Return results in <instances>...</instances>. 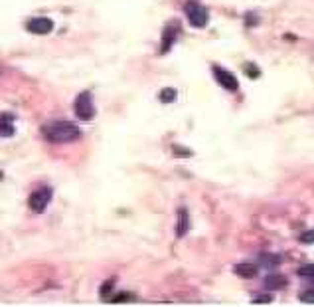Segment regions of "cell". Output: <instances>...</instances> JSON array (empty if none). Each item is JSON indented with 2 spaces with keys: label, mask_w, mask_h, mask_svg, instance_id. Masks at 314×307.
<instances>
[{
  "label": "cell",
  "mask_w": 314,
  "mask_h": 307,
  "mask_svg": "<svg viewBox=\"0 0 314 307\" xmlns=\"http://www.w3.org/2000/svg\"><path fill=\"white\" fill-rule=\"evenodd\" d=\"M52 196H54V193H52L50 186H41V188L34 190V193L30 195V198H28V206L34 210V212H44L46 206L50 204Z\"/></svg>",
  "instance_id": "4"
},
{
  "label": "cell",
  "mask_w": 314,
  "mask_h": 307,
  "mask_svg": "<svg viewBox=\"0 0 314 307\" xmlns=\"http://www.w3.org/2000/svg\"><path fill=\"white\" fill-rule=\"evenodd\" d=\"M233 272H235V276H239V278H245V279H253L257 276V265L253 264H237L233 267Z\"/></svg>",
  "instance_id": "8"
},
{
  "label": "cell",
  "mask_w": 314,
  "mask_h": 307,
  "mask_svg": "<svg viewBox=\"0 0 314 307\" xmlns=\"http://www.w3.org/2000/svg\"><path fill=\"white\" fill-rule=\"evenodd\" d=\"M158 99H160L162 103H172V101H176V89L164 87L162 91H160V95H158Z\"/></svg>",
  "instance_id": "12"
},
{
  "label": "cell",
  "mask_w": 314,
  "mask_h": 307,
  "mask_svg": "<svg viewBox=\"0 0 314 307\" xmlns=\"http://www.w3.org/2000/svg\"><path fill=\"white\" fill-rule=\"evenodd\" d=\"M176 26H166L164 28V34H162V44H160V54H166L170 48H172V44L176 40Z\"/></svg>",
  "instance_id": "7"
},
{
  "label": "cell",
  "mask_w": 314,
  "mask_h": 307,
  "mask_svg": "<svg viewBox=\"0 0 314 307\" xmlns=\"http://www.w3.org/2000/svg\"><path fill=\"white\" fill-rule=\"evenodd\" d=\"M12 135H14L12 115L4 113V115H0V137H12Z\"/></svg>",
  "instance_id": "10"
},
{
  "label": "cell",
  "mask_w": 314,
  "mask_h": 307,
  "mask_svg": "<svg viewBox=\"0 0 314 307\" xmlns=\"http://www.w3.org/2000/svg\"><path fill=\"white\" fill-rule=\"evenodd\" d=\"M271 301H273V295H271V293H261V295H255V297H253L251 303H255V305H265V303H271Z\"/></svg>",
  "instance_id": "13"
},
{
  "label": "cell",
  "mask_w": 314,
  "mask_h": 307,
  "mask_svg": "<svg viewBox=\"0 0 314 307\" xmlns=\"http://www.w3.org/2000/svg\"><path fill=\"white\" fill-rule=\"evenodd\" d=\"M73 109H75V115L81 119V121H91L93 115H95V107H93V101H91V95L87 91L79 93L75 98V103H73Z\"/></svg>",
  "instance_id": "2"
},
{
  "label": "cell",
  "mask_w": 314,
  "mask_h": 307,
  "mask_svg": "<svg viewBox=\"0 0 314 307\" xmlns=\"http://www.w3.org/2000/svg\"><path fill=\"white\" fill-rule=\"evenodd\" d=\"M109 290H113V283H111V281L103 283V290H101V297H107V292H109Z\"/></svg>",
  "instance_id": "20"
},
{
  "label": "cell",
  "mask_w": 314,
  "mask_h": 307,
  "mask_svg": "<svg viewBox=\"0 0 314 307\" xmlns=\"http://www.w3.org/2000/svg\"><path fill=\"white\" fill-rule=\"evenodd\" d=\"M212 71H214L216 82H218L221 87H225L227 91H237V89H239V82H237V78L233 75L232 71L223 70V68H219V66H214Z\"/></svg>",
  "instance_id": "5"
},
{
  "label": "cell",
  "mask_w": 314,
  "mask_h": 307,
  "mask_svg": "<svg viewBox=\"0 0 314 307\" xmlns=\"http://www.w3.org/2000/svg\"><path fill=\"white\" fill-rule=\"evenodd\" d=\"M265 285H267L269 290H281V287L287 285V278L281 276V274H269L267 279H265Z\"/></svg>",
  "instance_id": "11"
},
{
  "label": "cell",
  "mask_w": 314,
  "mask_h": 307,
  "mask_svg": "<svg viewBox=\"0 0 314 307\" xmlns=\"http://www.w3.org/2000/svg\"><path fill=\"white\" fill-rule=\"evenodd\" d=\"M44 137L50 143H69L81 137L79 127H75L69 121H52L48 125H44Z\"/></svg>",
  "instance_id": "1"
},
{
  "label": "cell",
  "mask_w": 314,
  "mask_h": 307,
  "mask_svg": "<svg viewBox=\"0 0 314 307\" xmlns=\"http://www.w3.org/2000/svg\"><path fill=\"white\" fill-rule=\"evenodd\" d=\"M188 226H190L188 212H186V208H180V210H178V228H176L178 238L186 236V232H188Z\"/></svg>",
  "instance_id": "9"
},
{
  "label": "cell",
  "mask_w": 314,
  "mask_h": 307,
  "mask_svg": "<svg viewBox=\"0 0 314 307\" xmlns=\"http://www.w3.org/2000/svg\"><path fill=\"white\" fill-rule=\"evenodd\" d=\"M301 240L302 244H314V230H308V232H304V234H301Z\"/></svg>",
  "instance_id": "18"
},
{
  "label": "cell",
  "mask_w": 314,
  "mask_h": 307,
  "mask_svg": "<svg viewBox=\"0 0 314 307\" xmlns=\"http://www.w3.org/2000/svg\"><path fill=\"white\" fill-rule=\"evenodd\" d=\"M245 73L249 78H259L261 75V70L257 66H253V64H245Z\"/></svg>",
  "instance_id": "16"
},
{
  "label": "cell",
  "mask_w": 314,
  "mask_h": 307,
  "mask_svg": "<svg viewBox=\"0 0 314 307\" xmlns=\"http://www.w3.org/2000/svg\"><path fill=\"white\" fill-rule=\"evenodd\" d=\"M26 28L32 32V34H38V36H44V34H50L54 30V20L46 18V16H36L32 18L26 24Z\"/></svg>",
  "instance_id": "6"
},
{
  "label": "cell",
  "mask_w": 314,
  "mask_h": 307,
  "mask_svg": "<svg viewBox=\"0 0 314 307\" xmlns=\"http://www.w3.org/2000/svg\"><path fill=\"white\" fill-rule=\"evenodd\" d=\"M124 299H131V295H129V293H119V295L111 297V301H113V303H123Z\"/></svg>",
  "instance_id": "19"
},
{
  "label": "cell",
  "mask_w": 314,
  "mask_h": 307,
  "mask_svg": "<svg viewBox=\"0 0 314 307\" xmlns=\"http://www.w3.org/2000/svg\"><path fill=\"white\" fill-rule=\"evenodd\" d=\"M299 276H301V278L314 279V264H308V265H304V267H301V270H299Z\"/></svg>",
  "instance_id": "15"
},
{
  "label": "cell",
  "mask_w": 314,
  "mask_h": 307,
  "mask_svg": "<svg viewBox=\"0 0 314 307\" xmlns=\"http://www.w3.org/2000/svg\"><path fill=\"white\" fill-rule=\"evenodd\" d=\"M261 262L265 265H275L281 262V258H279V256H265V254H263V256H261Z\"/></svg>",
  "instance_id": "17"
},
{
  "label": "cell",
  "mask_w": 314,
  "mask_h": 307,
  "mask_svg": "<svg viewBox=\"0 0 314 307\" xmlns=\"http://www.w3.org/2000/svg\"><path fill=\"white\" fill-rule=\"evenodd\" d=\"M184 10H186V16H188V22L194 28H204L205 24H207V20H210L207 10H205L204 6H200L198 2H188L184 6Z\"/></svg>",
  "instance_id": "3"
},
{
  "label": "cell",
  "mask_w": 314,
  "mask_h": 307,
  "mask_svg": "<svg viewBox=\"0 0 314 307\" xmlns=\"http://www.w3.org/2000/svg\"><path fill=\"white\" fill-rule=\"evenodd\" d=\"M299 299H301L302 303L314 305V290H306V292H302L301 295H299Z\"/></svg>",
  "instance_id": "14"
},
{
  "label": "cell",
  "mask_w": 314,
  "mask_h": 307,
  "mask_svg": "<svg viewBox=\"0 0 314 307\" xmlns=\"http://www.w3.org/2000/svg\"><path fill=\"white\" fill-rule=\"evenodd\" d=\"M2 179H4V172H2V170H0V181H2Z\"/></svg>",
  "instance_id": "21"
}]
</instances>
